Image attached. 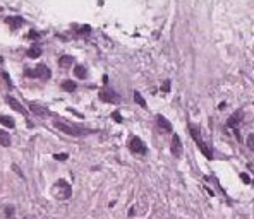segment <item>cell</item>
Listing matches in <instances>:
<instances>
[{"mask_svg":"<svg viewBox=\"0 0 254 219\" xmlns=\"http://www.w3.org/2000/svg\"><path fill=\"white\" fill-rule=\"evenodd\" d=\"M156 123H158V127L162 130H165V132H172V123H170L163 115H156Z\"/></svg>","mask_w":254,"mask_h":219,"instance_id":"obj_11","label":"cell"},{"mask_svg":"<svg viewBox=\"0 0 254 219\" xmlns=\"http://www.w3.org/2000/svg\"><path fill=\"white\" fill-rule=\"evenodd\" d=\"M29 112L33 113V115L40 116V118H48V116L52 115L47 108L41 106V104H38V103H29Z\"/></svg>","mask_w":254,"mask_h":219,"instance_id":"obj_6","label":"cell"},{"mask_svg":"<svg viewBox=\"0 0 254 219\" xmlns=\"http://www.w3.org/2000/svg\"><path fill=\"white\" fill-rule=\"evenodd\" d=\"M53 158H55L57 161H65L67 158H69V154H67V152H62V154H55Z\"/></svg>","mask_w":254,"mask_h":219,"instance_id":"obj_21","label":"cell"},{"mask_svg":"<svg viewBox=\"0 0 254 219\" xmlns=\"http://www.w3.org/2000/svg\"><path fill=\"white\" fill-rule=\"evenodd\" d=\"M12 214H14V207H12V205H7V207H5V216L11 217Z\"/></svg>","mask_w":254,"mask_h":219,"instance_id":"obj_25","label":"cell"},{"mask_svg":"<svg viewBox=\"0 0 254 219\" xmlns=\"http://www.w3.org/2000/svg\"><path fill=\"white\" fill-rule=\"evenodd\" d=\"M89 29H91L89 26H82V27H81V33H86V34H88V33H89Z\"/></svg>","mask_w":254,"mask_h":219,"instance_id":"obj_28","label":"cell"},{"mask_svg":"<svg viewBox=\"0 0 254 219\" xmlns=\"http://www.w3.org/2000/svg\"><path fill=\"white\" fill-rule=\"evenodd\" d=\"M112 118H114L117 123L122 122V116H120V113H118V112H114V113H112Z\"/></svg>","mask_w":254,"mask_h":219,"instance_id":"obj_24","label":"cell"},{"mask_svg":"<svg viewBox=\"0 0 254 219\" xmlns=\"http://www.w3.org/2000/svg\"><path fill=\"white\" fill-rule=\"evenodd\" d=\"M0 125L7 127V128H14L16 122H14V118H11V116H7V115H0Z\"/></svg>","mask_w":254,"mask_h":219,"instance_id":"obj_13","label":"cell"},{"mask_svg":"<svg viewBox=\"0 0 254 219\" xmlns=\"http://www.w3.org/2000/svg\"><path fill=\"white\" fill-rule=\"evenodd\" d=\"M72 63H74V58H72V57H69V55H64V57H60V58H59V65L62 69H69Z\"/></svg>","mask_w":254,"mask_h":219,"instance_id":"obj_14","label":"cell"},{"mask_svg":"<svg viewBox=\"0 0 254 219\" xmlns=\"http://www.w3.org/2000/svg\"><path fill=\"white\" fill-rule=\"evenodd\" d=\"M33 72H34V77H40V79H43V81L50 79V75H52L50 69H48L47 65H43V63H40L36 69H33Z\"/></svg>","mask_w":254,"mask_h":219,"instance_id":"obj_8","label":"cell"},{"mask_svg":"<svg viewBox=\"0 0 254 219\" xmlns=\"http://www.w3.org/2000/svg\"><path fill=\"white\" fill-rule=\"evenodd\" d=\"M242 118H244V113L242 112H235L234 115L228 116L227 127H228V128H237V125L240 123V120H242Z\"/></svg>","mask_w":254,"mask_h":219,"instance_id":"obj_9","label":"cell"},{"mask_svg":"<svg viewBox=\"0 0 254 219\" xmlns=\"http://www.w3.org/2000/svg\"><path fill=\"white\" fill-rule=\"evenodd\" d=\"M129 149L132 152H136V154H146V151H148L146 144H144L143 139H139V137H132V139H131Z\"/></svg>","mask_w":254,"mask_h":219,"instance_id":"obj_4","label":"cell"},{"mask_svg":"<svg viewBox=\"0 0 254 219\" xmlns=\"http://www.w3.org/2000/svg\"><path fill=\"white\" fill-rule=\"evenodd\" d=\"M52 193L59 200H67L72 195V187L65 182V180H57V183L52 187Z\"/></svg>","mask_w":254,"mask_h":219,"instance_id":"obj_3","label":"cell"},{"mask_svg":"<svg viewBox=\"0 0 254 219\" xmlns=\"http://www.w3.org/2000/svg\"><path fill=\"white\" fill-rule=\"evenodd\" d=\"M53 125L55 128H59L60 132L67 135H72V137H81V135H86V134H91L93 130H88V128H82L79 125H74V123H69V122H64V120H53Z\"/></svg>","mask_w":254,"mask_h":219,"instance_id":"obj_1","label":"cell"},{"mask_svg":"<svg viewBox=\"0 0 254 219\" xmlns=\"http://www.w3.org/2000/svg\"><path fill=\"white\" fill-rule=\"evenodd\" d=\"M189 132H191L192 139L196 141V144H198V147L201 149V152H203V154H204V156H206L208 159H213L211 149L206 145V142L203 141V135H201V130H199V127L196 125V123H189Z\"/></svg>","mask_w":254,"mask_h":219,"instance_id":"obj_2","label":"cell"},{"mask_svg":"<svg viewBox=\"0 0 254 219\" xmlns=\"http://www.w3.org/2000/svg\"><path fill=\"white\" fill-rule=\"evenodd\" d=\"M28 57H29V58H38V57H41V48L38 45H33L28 50Z\"/></svg>","mask_w":254,"mask_h":219,"instance_id":"obj_17","label":"cell"},{"mask_svg":"<svg viewBox=\"0 0 254 219\" xmlns=\"http://www.w3.org/2000/svg\"><path fill=\"white\" fill-rule=\"evenodd\" d=\"M5 99H7V104H9V106H11V108H12V110H16V112L22 113V115H26V113H28V112H26V108L22 106V104L19 103V101L16 99V98H12V96H7V98H5Z\"/></svg>","mask_w":254,"mask_h":219,"instance_id":"obj_10","label":"cell"},{"mask_svg":"<svg viewBox=\"0 0 254 219\" xmlns=\"http://www.w3.org/2000/svg\"><path fill=\"white\" fill-rule=\"evenodd\" d=\"M12 170H14V171H16V173H17V175H19V176H21V178H24V175H22V171H21V170H19V166H17V164H12Z\"/></svg>","mask_w":254,"mask_h":219,"instance_id":"obj_27","label":"cell"},{"mask_svg":"<svg viewBox=\"0 0 254 219\" xmlns=\"http://www.w3.org/2000/svg\"><path fill=\"white\" fill-rule=\"evenodd\" d=\"M76 87H78V84H76L74 81H69V79H67V81L62 82V89L67 91V93H72V91H76Z\"/></svg>","mask_w":254,"mask_h":219,"instance_id":"obj_16","label":"cell"},{"mask_svg":"<svg viewBox=\"0 0 254 219\" xmlns=\"http://www.w3.org/2000/svg\"><path fill=\"white\" fill-rule=\"evenodd\" d=\"M38 36V33H34V31H31V33H29V38H36Z\"/></svg>","mask_w":254,"mask_h":219,"instance_id":"obj_29","label":"cell"},{"mask_svg":"<svg viewBox=\"0 0 254 219\" xmlns=\"http://www.w3.org/2000/svg\"><path fill=\"white\" fill-rule=\"evenodd\" d=\"M170 149H172V154L175 158L182 156V142H180V137H179L177 134L172 137V145H170Z\"/></svg>","mask_w":254,"mask_h":219,"instance_id":"obj_7","label":"cell"},{"mask_svg":"<svg viewBox=\"0 0 254 219\" xmlns=\"http://www.w3.org/2000/svg\"><path fill=\"white\" fill-rule=\"evenodd\" d=\"M74 74H76L78 79H86L88 72H86V69L82 67V65H76V67H74Z\"/></svg>","mask_w":254,"mask_h":219,"instance_id":"obj_18","label":"cell"},{"mask_svg":"<svg viewBox=\"0 0 254 219\" xmlns=\"http://www.w3.org/2000/svg\"><path fill=\"white\" fill-rule=\"evenodd\" d=\"M160 89H162L163 93H168V91H170V81H165V82H163Z\"/></svg>","mask_w":254,"mask_h":219,"instance_id":"obj_23","label":"cell"},{"mask_svg":"<svg viewBox=\"0 0 254 219\" xmlns=\"http://www.w3.org/2000/svg\"><path fill=\"white\" fill-rule=\"evenodd\" d=\"M5 23H7L9 26H12V29H17L19 26L24 24V19H22V17H7V19H5Z\"/></svg>","mask_w":254,"mask_h":219,"instance_id":"obj_12","label":"cell"},{"mask_svg":"<svg viewBox=\"0 0 254 219\" xmlns=\"http://www.w3.org/2000/svg\"><path fill=\"white\" fill-rule=\"evenodd\" d=\"M0 145H4V147H9V145H11V135H9L5 130H0Z\"/></svg>","mask_w":254,"mask_h":219,"instance_id":"obj_15","label":"cell"},{"mask_svg":"<svg viewBox=\"0 0 254 219\" xmlns=\"http://www.w3.org/2000/svg\"><path fill=\"white\" fill-rule=\"evenodd\" d=\"M100 98H101V101H105V103H120V96H118L117 93H114V91L110 89H103V91H100Z\"/></svg>","mask_w":254,"mask_h":219,"instance_id":"obj_5","label":"cell"},{"mask_svg":"<svg viewBox=\"0 0 254 219\" xmlns=\"http://www.w3.org/2000/svg\"><path fill=\"white\" fill-rule=\"evenodd\" d=\"M247 147H249L251 151H254V134L247 135Z\"/></svg>","mask_w":254,"mask_h":219,"instance_id":"obj_20","label":"cell"},{"mask_svg":"<svg viewBox=\"0 0 254 219\" xmlns=\"http://www.w3.org/2000/svg\"><path fill=\"white\" fill-rule=\"evenodd\" d=\"M134 101H136L141 108H146V101H144V98L141 96V93H137V91H134Z\"/></svg>","mask_w":254,"mask_h":219,"instance_id":"obj_19","label":"cell"},{"mask_svg":"<svg viewBox=\"0 0 254 219\" xmlns=\"http://www.w3.org/2000/svg\"><path fill=\"white\" fill-rule=\"evenodd\" d=\"M2 77L5 79V82H7V87H12V86H14V84H12V81H11V77H9V74H7V72H2Z\"/></svg>","mask_w":254,"mask_h":219,"instance_id":"obj_22","label":"cell"},{"mask_svg":"<svg viewBox=\"0 0 254 219\" xmlns=\"http://www.w3.org/2000/svg\"><path fill=\"white\" fill-rule=\"evenodd\" d=\"M240 180H242L244 183H251V178H249V175H246V173H240Z\"/></svg>","mask_w":254,"mask_h":219,"instance_id":"obj_26","label":"cell"}]
</instances>
